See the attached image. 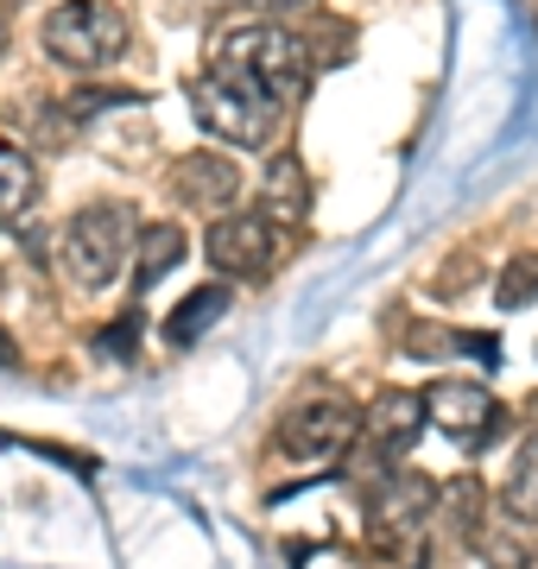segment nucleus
<instances>
[{"instance_id":"nucleus-1","label":"nucleus","mask_w":538,"mask_h":569,"mask_svg":"<svg viewBox=\"0 0 538 569\" xmlns=\"http://www.w3.org/2000/svg\"><path fill=\"white\" fill-rule=\"evenodd\" d=\"M190 108L222 146H248V152L267 146L279 133V114H286V102L235 58H216L203 77L190 82Z\"/></svg>"},{"instance_id":"nucleus-2","label":"nucleus","mask_w":538,"mask_h":569,"mask_svg":"<svg viewBox=\"0 0 538 569\" xmlns=\"http://www.w3.org/2000/svg\"><path fill=\"white\" fill-rule=\"evenodd\" d=\"M44 58H58L63 70H108L127 51V13L108 0H63L39 26Z\"/></svg>"},{"instance_id":"nucleus-3","label":"nucleus","mask_w":538,"mask_h":569,"mask_svg":"<svg viewBox=\"0 0 538 569\" xmlns=\"http://www.w3.org/2000/svg\"><path fill=\"white\" fill-rule=\"evenodd\" d=\"M133 228H140V216H133V203H83L77 216H70V228H63V272L77 284H114V272H121L127 247H133Z\"/></svg>"},{"instance_id":"nucleus-4","label":"nucleus","mask_w":538,"mask_h":569,"mask_svg":"<svg viewBox=\"0 0 538 569\" xmlns=\"http://www.w3.org/2000/svg\"><path fill=\"white\" fill-rule=\"evenodd\" d=\"M418 399H425V425L444 430L462 456H481V449H495L500 437L514 430V411L500 406L481 380H450V373H444V380H431Z\"/></svg>"},{"instance_id":"nucleus-5","label":"nucleus","mask_w":538,"mask_h":569,"mask_svg":"<svg viewBox=\"0 0 538 569\" xmlns=\"http://www.w3.org/2000/svg\"><path fill=\"white\" fill-rule=\"evenodd\" d=\"M216 58L248 63L279 102H298V96H305V82H311V58H305V44L291 39L279 20H248V26H235V32H222V51H216Z\"/></svg>"},{"instance_id":"nucleus-6","label":"nucleus","mask_w":538,"mask_h":569,"mask_svg":"<svg viewBox=\"0 0 538 569\" xmlns=\"http://www.w3.org/2000/svg\"><path fill=\"white\" fill-rule=\"evenodd\" d=\"M437 488L425 475H373L368 481V526L393 557H418V538L431 531Z\"/></svg>"},{"instance_id":"nucleus-7","label":"nucleus","mask_w":538,"mask_h":569,"mask_svg":"<svg viewBox=\"0 0 538 569\" xmlns=\"http://www.w3.org/2000/svg\"><path fill=\"white\" fill-rule=\"evenodd\" d=\"M361 430V411L349 399H336V392H311V399H298V406L279 418V449H286L291 462H323V456H342L349 437Z\"/></svg>"},{"instance_id":"nucleus-8","label":"nucleus","mask_w":538,"mask_h":569,"mask_svg":"<svg viewBox=\"0 0 538 569\" xmlns=\"http://www.w3.org/2000/svg\"><path fill=\"white\" fill-rule=\"evenodd\" d=\"M203 253L222 279H260L279 260V241H272V222L260 209H222L203 234Z\"/></svg>"},{"instance_id":"nucleus-9","label":"nucleus","mask_w":538,"mask_h":569,"mask_svg":"<svg viewBox=\"0 0 538 569\" xmlns=\"http://www.w3.org/2000/svg\"><path fill=\"white\" fill-rule=\"evenodd\" d=\"M361 430H368L373 462H406L418 449V437H425V399L406 392V387H387L368 411H361Z\"/></svg>"},{"instance_id":"nucleus-10","label":"nucleus","mask_w":538,"mask_h":569,"mask_svg":"<svg viewBox=\"0 0 538 569\" xmlns=\"http://www.w3.org/2000/svg\"><path fill=\"white\" fill-rule=\"evenodd\" d=\"M171 197L185 209H228L241 197V164L228 152H185L171 171Z\"/></svg>"},{"instance_id":"nucleus-11","label":"nucleus","mask_w":538,"mask_h":569,"mask_svg":"<svg viewBox=\"0 0 538 569\" xmlns=\"http://www.w3.org/2000/svg\"><path fill=\"white\" fill-rule=\"evenodd\" d=\"M260 216H267L272 228H279V222L298 228L305 216H311V178H305V159H298V152H286V159L267 164V183H260Z\"/></svg>"},{"instance_id":"nucleus-12","label":"nucleus","mask_w":538,"mask_h":569,"mask_svg":"<svg viewBox=\"0 0 538 569\" xmlns=\"http://www.w3.org/2000/svg\"><path fill=\"white\" fill-rule=\"evenodd\" d=\"M481 507H488V493H481V481L476 475H456L450 488H437V500H431V526L450 538L456 550H469L481 538Z\"/></svg>"},{"instance_id":"nucleus-13","label":"nucleus","mask_w":538,"mask_h":569,"mask_svg":"<svg viewBox=\"0 0 538 569\" xmlns=\"http://www.w3.org/2000/svg\"><path fill=\"white\" fill-rule=\"evenodd\" d=\"M185 253H190V234L178 222H146L140 247H133V284H140V291H152L166 272H178V260H185Z\"/></svg>"},{"instance_id":"nucleus-14","label":"nucleus","mask_w":538,"mask_h":569,"mask_svg":"<svg viewBox=\"0 0 538 569\" xmlns=\"http://www.w3.org/2000/svg\"><path fill=\"white\" fill-rule=\"evenodd\" d=\"M228 305H235V298H228V284H197L185 305L166 317V342H171V348H190L197 336H209V329L222 323Z\"/></svg>"},{"instance_id":"nucleus-15","label":"nucleus","mask_w":538,"mask_h":569,"mask_svg":"<svg viewBox=\"0 0 538 569\" xmlns=\"http://www.w3.org/2000/svg\"><path fill=\"white\" fill-rule=\"evenodd\" d=\"M32 203H39V164L13 140H0V222H20Z\"/></svg>"},{"instance_id":"nucleus-16","label":"nucleus","mask_w":538,"mask_h":569,"mask_svg":"<svg viewBox=\"0 0 538 569\" xmlns=\"http://www.w3.org/2000/svg\"><path fill=\"white\" fill-rule=\"evenodd\" d=\"M500 507L514 512L519 526H538V430L519 443L514 475H507V488H500Z\"/></svg>"},{"instance_id":"nucleus-17","label":"nucleus","mask_w":538,"mask_h":569,"mask_svg":"<svg viewBox=\"0 0 538 569\" xmlns=\"http://www.w3.org/2000/svg\"><path fill=\"white\" fill-rule=\"evenodd\" d=\"M495 305H500V310H526V305H538V253H519L514 266H500V279H495Z\"/></svg>"},{"instance_id":"nucleus-18","label":"nucleus","mask_w":538,"mask_h":569,"mask_svg":"<svg viewBox=\"0 0 538 569\" xmlns=\"http://www.w3.org/2000/svg\"><path fill=\"white\" fill-rule=\"evenodd\" d=\"M133 102H140L133 89H83V96H70V108H63V114L89 121V114H102V108H133Z\"/></svg>"},{"instance_id":"nucleus-19","label":"nucleus","mask_w":538,"mask_h":569,"mask_svg":"<svg viewBox=\"0 0 538 569\" xmlns=\"http://www.w3.org/2000/svg\"><path fill=\"white\" fill-rule=\"evenodd\" d=\"M133 336H140V317H121V323L102 336V355H127V348H133Z\"/></svg>"},{"instance_id":"nucleus-20","label":"nucleus","mask_w":538,"mask_h":569,"mask_svg":"<svg viewBox=\"0 0 538 569\" xmlns=\"http://www.w3.org/2000/svg\"><path fill=\"white\" fill-rule=\"evenodd\" d=\"M253 7L272 13V20H291V13H298V7H311V0H253Z\"/></svg>"},{"instance_id":"nucleus-21","label":"nucleus","mask_w":538,"mask_h":569,"mask_svg":"<svg viewBox=\"0 0 538 569\" xmlns=\"http://www.w3.org/2000/svg\"><path fill=\"white\" fill-rule=\"evenodd\" d=\"M7 361H20V348H13V336H7V329H0V367Z\"/></svg>"},{"instance_id":"nucleus-22","label":"nucleus","mask_w":538,"mask_h":569,"mask_svg":"<svg viewBox=\"0 0 538 569\" xmlns=\"http://www.w3.org/2000/svg\"><path fill=\"white\" fill-rule=\"evenodd\" d=\"M514 569H538V545H532V550H526V557H519V563H514Z\"/></svg>"},{"instance_id":"nucleus-23","label":"nucleus","mask_w":538,"mask_h":569,"mask_svg":"<svg viewBox=\"0 0 538 569\" xmlns=\"http://www.w3.org/2000/svg\"><path fill=\"white\" fill-rule=\"evenodd\" d=\"M0 58H7V20H0Z\"/></svg>"}]
</instances>
